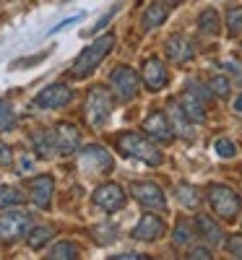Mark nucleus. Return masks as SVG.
<instances>
[{
    "instance_id": "f257e3e1",
    "label": "nucleus",
    "mask_w": 242,
    "mask_h": 260,
    "mask_svg": "<svg viewBox=\"0 0 242 260\" xmlns=\"http://www.w3.org/2000/svg\"><path fill=\"white\" fill-rule=\"evenodd\" d=\"M115 34H102L99 39H94L89 47H83V52L73 60V65H71V76L73 78H89L99 65H102V60L112 52V47H115Z\"/></svg>"
},
{
    "instance_id": "f03ea898",
    "label": "nucleus",
    "mask_w": 242,
    "mask_h": 260,
    "mask_svg": "<svg viewBox=\"0 0 242 260\" xmlns=\"http://www.w3.org/2000/svg\"><path fill=\"white\" fill-rule=\"evenodd\" d=\"M117 148L120 154L128 156V159H136V161H143L148 167H159L164 161L162 151L157 148V143H154L148 136L143 133H136V130H130V133H123L117 138Z\"/></svg>"
},
{
    "instance_id": "7ed1b4c3",
    "label": "nucleus",
    "mask_w": 242,
    "mask_h": 260,
    "mask_svg": "<svg viewBox=\"0 0 242 260\" xmlns=\"http://www.w3.org/2000/svg\"><path fill=\"white\" fill-rule=\"evenodd\" d=\"M112 110H115V94H112V89H107V86H102V83L92 86L89 94H86V102H83V117H86V122H89L92 127H102V125H107Z\"/></svg>"
},
{
    "instance_id": "20e7f679",
    "label": "nucleus",
    "mask_w": 242,
    "mask_h": 260,
    "mask_svg": "<svg viewBox=\"0 0 242 260\" xmlns=\"http://www.w3.org/2000/svg\"><path fill=\"white\" fill-rule=\"evenodd\" d=\"M206 198H208L211 211H214L222 221H234L237 216H239V211H242V198H239V192H237L234 187H229V185H222V182L208 185Z\"/></svg>"
},
{
    "instance_id": "39448f33",
    "label": "nucleus",
    "mask_w": 242,
    "mask_h": 260,
    "mask_svg": "<svg viewBox=\"0 0 242 260\" xmlns=\"http://www.w3.org/2000/svg\"><path fill=\"white\" fill-rule=\"evenodd\" d=\"M214 99L211 89L208 86H201L198 81H188L185 86V91L180 94V107H183V112L193 120V122H206V107L208 102Z\"/></svg>"
},
{
    "instance_id": "423d86ee",
    "label": "nucleus",
    "mask_w": 242,
    "mask_h": 260,
    "mask_svg": "<svg viewBox=\"0 0 242 260\" xmlns=\"http://www.w3.org/2000/svg\"><path fill=\"white\" fill-rule=\"evenodd\" d=\"M109 89H112L117 102H133L141 91V76L130 65H117L109 73Z\"/></svg>"
},
{
    "instance_id": "0eeeda50",
    "label": "nucleus",
    "mask_w": 242,
    "mask_h": 260,
    "mask_svg": "<svg viewBox=\"0 0 242 260\" xmlns=\"http://www.w3.org/2000/svg\"><path fill=\"white\" fill-rule=\"evenodd\" d=\"M32 229V216L21 208H6V213H0V240L13 245L21 237H26V232Z\"/></svg>"
},
{
    "instance_id": "6e6552de",
    "label": "nucleus",
    "mask_w": 242,
    "mask_h": 260,
    "mask_svg": "<svg viewBox=\"0 0 242 260\" xmlns=\"http://www.w3.org/2000/svg\"><path fill=\"white\" fill-rule=\"evenodd\" d=\"M78 169H83L86 175H109V172L115 169V159L112 154L99 146V143H92L81 151L78 156Z\"/></svg>"
},
{
    "instance_id": "1a4fd4ad",
    "label": "nucleus",
    "mask_w": 242,
    "mask_h": 260,
    "mask_svg": "<svg viewBox=\"0 0 242 260\" xmlns=\"http://www.w3.org/2000/svg\"><path fill=\"white\" fill-rule=\"evenodd\" d=\"M76 99V91L65 83H50L45 86L37 96H34V107H42V110H63Z\"/></svg>"
},
{
    "instance_id": "9d476101",
    "label": "nucleus",
    "mask_w": 242,
    "mask_h": 260,
    "mask_svg": "<svg viewBox=\"0 0 242 260\" xmlns=\"http://www.w3.org/2000/svg\"><path fill=\"white\" fill-rule=\"evenodd\" d=\"M130 195L148 211H167V198H164V190L151 182V180H138L130 185Z\"/></svg>"
},
{
    "instance_id": "9b49d317",
    "label": "nucleus",
    "mask_w": 242,
    "mask_h": 260,
    "mask_svg": "<svg viewBox=\"0 0 242 260\" xmlns=\"http://www.w3.org/2000/svg\"><path fill=\"white\" fill-rule=\"evenodd\" d=\"M92 201H94V206L102 208L104 213H115V211H120V208L128 203V192H125L123 185H117V182H104V185H99V187L94 190Z\"/></svg>"
},
{
    "instance_id": "f8f14e48",
    "label": "nucleus",
    "mask_w": 242,
    "mask_h": 260,
    "mask_svg": "<svg viewBox=\"0 0 242 260\" xmlns=\"http://www.w3.org/2000/svg\"><path fill=\"white\" fill-rule=\"evenodd\" d=\"M50 133H52V146L60 156H71L81 148V130L73 122H57Z\"/></svg>"
},
{
    "instance_id": "ddd939ff",
    "label": "nucleus",
    "mask_w": 242,
    "mask_h": 260,
    "mask_svg": "<svg viewBox=\"0 0 242 260\" xmlns=\"http://www.w3.org/2000/svg\"><path fill=\"white\" fill-rule=\"evenodd\" d=\"M141 81L148 91H162L167 81H169V71L162 57H146L143 68H141Z\"/></svg>"
},
{
    "instance_id": "4468645a",
    "label": "nucleus",
    "mask_w": 242,
    "mask_h": 260,
    "mask_svg": "<svg viewBox=\"0 0 242 260\" xmlns=\"http://www.w3.org/2000/svg\"><path fill=\"white\" fill-rule=\"evenodd\" d=\"M164 232H167V224L159 213H143L138 224L133 226V232H130V237L138 242H157Z\"/></svg>"
},
{
    "instance_id": "2eb2a0df",
    "label": "nucleus",
    "mask_w": 242,
    "mask_h": 260,
    "mask_svg": "<svg viewBox=\"0 0 242 260\" xmlns=\"http://www.w3.org/2000/svg\"><path fill=\"white\" fill-rule=\"evenodd\" d=\"M143 133L151 138V141H157V143H172L174 141V130L169 125V117L167 112L162 110H154L146 120H143Z\"/></svg>"
},
{
    "instance_id": "dca6fc26",
    "label": "nucleus",
    "mask_w": 242,
    "mask_h": 260,
    "mask_svg": "<svg viewBox=\"0 0 242 260\" xmlns=\"http://www.w3.org/2000/svg\"><path fill=\"white\" fill-rule=\"evenodd\" d=\"M164 55H167L172 62L185 65V62H190V60L195 57V47H193L190 37H185V34H172V37H167V42H164Z\"/></svg>"
},
{
    "instance_id": "f3484780",
    "label": "nucleus",
    "mask_w": 242,
    "mask_h": 260,
    "mask_svg": "<svg viewBox=\"0 0 242 260\" xmlns=\"http://www.w3.org/2000/svg\"><path fill=\"white\" fill-rule=\"evenodd\" d=\"M52 192H55V180L50 175H39V177H32L29 182V198L37 208L47 211L52 206Z\"/></svg>"
},
{
    "instance_id": "a211bd4d",
    "label": "nucleus",
    "mask_w": 242,
    "mask_h": 260,
    "mask_svg": "<svg viewBox=\"0 0 242 260\" xmlns=\"http://www.w3.org/2000/svg\"><path fill=\"white\" fill-rule=\"evenodd\" d=\"M167 117H169V125H172V130H174V136H180L183 141H195V130H193L195 122L183 112L180 102H169Z\"/></svg>"
},
{
    "instance_id": "6ab92c4d",
    "label": "nucleus",
    "mask_w": 242,
    "mask_h": 260,
    "mask_svg": "<svg viewBox=\"0 0 242 260\" xmlns=\"http://www.w3.org/2000/svg\"><path fill=\"white\" fill-rule=\"evenodd\" d=\"M193 224H195V234H201L203 240H206V245H214L216 247V245L224 242V229L219 226L208 213H198Z\"/></svg>"
},
{
    "instance_id": "aec40b11",
    "label": "nucleus",
    "mask_w": 242,
    "mask_h": 260,
    "mask_svg": "<svg viewBox=\"0 0 242 260\" xmlns=\"http://www.w3.org/2000/svg\"><path fill=\"white\" fill-rule=\"evenodd\" d=\"M167 16H169V6L164 3V0H151V3L146 6V11H143V29L162 26L167 21Z\"/></svg>"
},
{
    "instance_id": "412c9836",
    "label": "nucleus",
    "mask_w": 242,
    "mask_h": 260,
    "mask_svg": "<svg viewBox=\"0 0 242 260\" xmlns=\"http://www.w3.org/2000/svg\"><path fill=\"white\" fill-rule=\"evenodd\" d=\"M55 237V226H50V224H39V226H32L29 232H26V245L32 247V250H42L50 240Z\"/></svg>"
},
{
    "instance_id": "4be33fe9",
    "label": "nucleus",
    "mask_w": 242,
    "mask_h": 260,
    "mask_svg": "<svg viewBox=\"0 0 242 260\" xmlns=\"http://www.w3.org/2000/svg\"><path fill=\"white\" fill-rule=\"evenodd\" d=\"M198 29H201V34H208V37H216L222 31V16L216 13V8L201 11V16H198Z\"/></svg>"
},
{
    "instance_id": "5701e85b",
    "label": "nucleus",
    "mask_w": 242,
    "mask_h": 260,
    "mask_svg": "<svg viewBox=\"0 0 242 260\" xmlns=\"http://www.w3.org/2000/svg\"><path fill=\"white\" fill-rule=\"evenodd\" d=\"M193 240H195V224H190L188 219H180L177 226H174V232H172L174 247H190Z\"/></svg>"
},
{
    "instance_id": "b1692460",
    "label": "nucleus",
    "mask_w": 242,
    "mask_h": 260,
    "mask_svg": "<svg viewBox=\"0 0 242 260\" xmlns=\"http://www.w3.org/2000/svg\"><path fill=\"white\" fill-rule=\"evenodd\" d=\"M32 143L37 148V156H42V159H50L55 154L52 133H50V130H34V133H32Z\"/></svg>"
},
{
    "instance_id": "393cba45",
    "label": "nucleus",
    "mask_w": 242,
    "mask_h": 260,
    "mask_svg": "<svg viewBox=\"0 0 242 260\" xmlns=\"http://www.w3.org/2000/svg\"><path fill=\"white\" fill-rule=\"evenodd\" d=\"M45 257H47V260H76V257H81V250H78L76 242L63 240V242H57L55 247H50V252H47Z\"/></svg>"
},
{
    "instance_id": "a878e982",
    "label": "nucleus",
    "mask_w": 242,
    "mask_h": 260,
    "mask_svg": "<svg viewBox=\"0 0 242 260\" xmlns=\"http://www.w3.org/2000/svg\"><path fill=\"white\" fill-rule=\"evenodd\" d=\"M26 195L21 192L18 187L13 185H0V211H6V208H13V206H21L24 203Z\"/></svg>"
},
{
    "instance_id": "bb28decb",
    "label": "nucleus",
    "mask_w": 242,
    "mask_h": 260,
    "mask_svg": "<svg viewBox=\"0 0 242 260\" xmlns=\"http://www.w3.org/2000/svg\"><path fill=\"white\" fill-rule=\"evenodd\" d=\"M177 201L185 208H198V206H201V192H198V187H193L188 182H180L177 185Z\"/></svg>"
},
{
    "instance_id": "cd10ccee",
    "label": "nucleus",
    "mask_w": 242,
    "mask_h": 260,
    "mask_svg": "<svg viewBox=\"0 0 242 260\" xmlns=\"http://www.w3.org/2000/svg\"><path fill=\"white\" fill-rule=\"evenodd\" d=\"M208 89H211L214 96L227 99V96H229V89H232V83H229L227 76H211V78H208Z\"/></svg>"
},
{
    "instance_id": "c85d7f7f",
    "label": "nucleus",
    "mask_w": 242,
    "mask_h": 260,
    "mask_svg": "<svg viewBox=\"0 0 242 260\" xmlns=\"http://www.w3.org/2000/svg\"><path fill=\"white\" fill-rule=\"evenodd\" d=\"M227 31H229V37L242 34V6H234L227 11Z\"/></svg>"
},
{
    "instance_id": "c756f323",
    "label": "nucleus",
    "mask_w": 242,
    "mask_h": 260,
    "mask_svg": "<svg viewBox=\"0 0 242 260\" xmlns=\"http://www.w3.org/2000/svg\"><path fill=\"white\" fill-rule=\"evenodd\" d=\"M13 127H16V112L11 110V104L0 99V133H8Z\"/></svg>"
},
{
    "instance_id": "7c9ffc66",
    "label": "nucleus",
    "mask_w": 242,
    "mask_h": 260,
    "mask_svg": "<svg viewBox=\"0 0 242 260\" xmlns=\"http://www.w3.org/2000/svg\"><path fill=\"white\" fill-rule=\"evenodd\" d=\"M214 151H216L222 159H234V156H237V143H234L232 138H216Z\"/></svg>"
},
{
    "instance_id": "2f4dec72",
    "label": "nucleus",
    "mask_w": 242,
    "mask_h": 260,
    "mask_svg": "<svg viewBox=\"0 0 242 260\" xmlns=\"http://www.w3.org/2000/svg\"><path fill=\"white\" fill-rule=\"evenodd\" d=\"M222 245L227 247V252H229L232 257L242 260V234H232V237H227Z\"/></svg>"
},
{
    "instance_id": "473e14b6",
    "label": "nucleus",
    "mask_w": 242,
    "mask_h": 260,
    "mask_svg": "<svg viewBox=\"0 0 242 260\" xmlns=\"http://www.w3.org/2000/svg\"><path fill=\"white\" fill-rule=\"evenodd\" d=\"M185 257H188V260H211V257H214V255H211V245H201V247H190Z\"/></svg>"
},
{
    "instance_id": "72a5a7b5",
    "label": "nucleus",
    "mask_w": 242,
    "mask_h": 260,
    "mask_svg": "<svg viewBox=\"0 0 242 260\" xmlns=\"http://www.w3.org/2000/svg\"><path fill=\"white\" fill-rule=\"evenodd\" d=\"M117 8H120V6H112V11H109V13H107L104 18H99V21H97V26H92V29H86L83 34H86V37H89V34H99V31H102V29L107 26V21H109V18H112V16L117 13Z\"/></svg>"
},
{
    "instance_id": "f704fd0d",
    "label": "nucleus",
    "mask_w": 242,
    "mask_h": 260,
    "mask_svg": "<svg viewBox=\"0 0 242 260\" xmlns=\"http://www.w3.org/2000/svg\"><path fill=\"white\" fill-rule=\"evenodd\" d=\"M34 172V159L32 156H18V175H32Z\"/></svg>"
},
{
    "instance_id": "c9c22d12",
    "label": "nucleus",
    "mask_w": 242,
    "mask_h": 260,
    "mask_svg": "<svg viewBox=\"0 0 242 260\" xmlns=\"http://www.w3.org/2000/svg\"><path fill=\"white\" fill-rule=\"evenodd\" d=\"M8 164H13V151H11V146L0 141V167H8Z\"/></svg>"
},
{
    "instance_id": "e433bc0d",
    "label": "nucleus",
    "mask_w": 242,
    "mask_h": 260,
    "mask_svg": "<svg viewBox=\"0 0 242 260\" xmlns=\"http://www.w3.org/2000/svg\"><path fill=\"white\" fill-rule=\"evenodd\" d=\"M115 260H146V255L141 252H120V255H112Z\"/></svg>"
},
{
    "instance_id": "4c0bfd02",
    "label": "nucleus",
    "mask_w": 242,
    "mask_h": 260,
    "mask_svg": "<svg viewBox=\"0 0 242 260\" xmlns=\"http://www.w3.org/2000/svg\"><path fill=\"white\" fill-rule=\"evenodd\" d=\"M234 112H242V94L234 99Z\"/></svg>"
},
{
    "instance_id": "58836bf2",
    "label": "nucleus",
    "mask_w": 242,
    "mask_h": 260,
    "mask_svg": "<svg viewBox=\"0 0 242 260\" xmlns=\"http://www.w3.org/2000/svg\"><path fill=\"white\" fill-rule=\"evenodd\" d=\"M164 3H167V6H180L183 0H164Z\"/></svg>"
}]
</instances>
